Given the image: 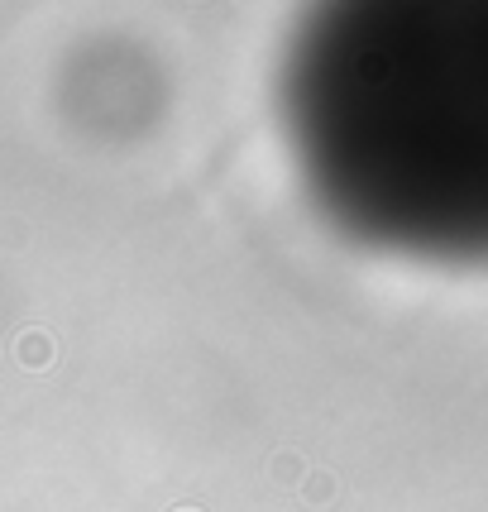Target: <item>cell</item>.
Masks as SVG:
<instances>
[{"label": "cell", "instance_id": "obj_1", "mask_svg": "<svg viewBox=\"0 0 488 512\" xmlns=\"http://www.w3.org/2000/svg\"><path fill=\"white\" fill-rule=\"evenodd\" d=\"M283 115L340 230L488 264V5H335L297 29Z\"/></svg>", "mask_w": 488, "mask_h": 512}]
</instances>
